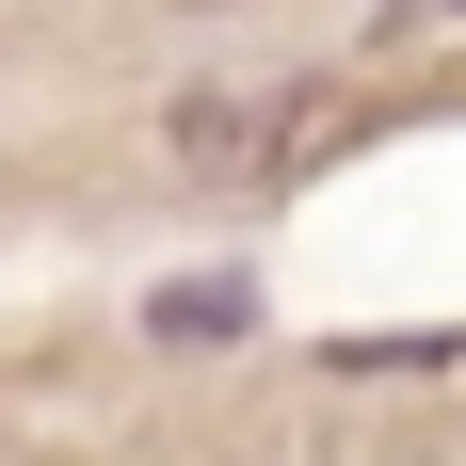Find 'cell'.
I'll return each mask as SVG.
<instances>
[{
	"label": "cell",
	"mask_w": 466,
	"mask_h": 466,
	"mask_svg": "<svg viewBox=\"0 0 466 466\" xmlns=\"http://www.w3.org/2000/svg\"><path fill=\"white\" fill-rule=\"evenodd\" d=\"M306 129H322V81H193L177 96V161L193 177H258V161H289Z\"/></svg>",
	"instance_id": "obj_1"
},
{
	"label": "cell",
	"mask_w": 466,
	"mask_h": 466,
	"mask_svg": "<svg viewBox=\"0 0 466 466\" xmlns=\"http://www.w3.org/2000/svg\"><path fill=\"white\" fill-rule=\"evenodd\" d=\"M145 322H161V338H241V322H258V289H241V274H209V289H161Z\"/></svg>",
	"instance_id": "obj_2"
},
{
	"label": "cell",
	"mask_w": 466,
	"mask_h": 466,
	"mask_svg": "<svg viewBox=\"0 0 466 466\" xmlns=\"http://www.w3.org/2000/svg\"><path fill=\"white\" fill-rule=\"evenodd\" d=\"M338 370H466V322H434V338H338Z\"/></svg>",
	"instance_id": "obj_3"
},
{
	"label": "cell",
	"mask_w": 466,
	"mask_h": 466,
	"mask_svg": "<svg viewBox=\"0 0 466 466\" xmlns=\"http://www.w3.org/2000/svg\"><path fill=\"white\" fill-rule=\"evenodd\" d=\"M434 33H466V0H434Z\"/></svg>",
	"instance_id": "obj_4"
}]
</instances>
